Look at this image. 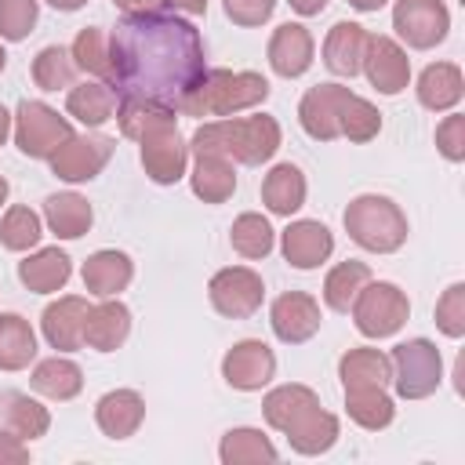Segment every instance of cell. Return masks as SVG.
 Instances as JSON below:
<instances>
[{
    "label": "cell",
    "mask_w": 465,
    "mask_h": 465,
    "mask_svg": "<svg viewBox=\"0 0 465 465\" xmlns=\"http://www.w3.org/2000/svg\"><path fill=\"white\" fill-rule=\"evenodd\" d=\"M207 51L200 29L178 11L124 15L109 33V87L116 98H142L178 109L203 76Z\"/></svg>",
    "instance_id": "6da1fadb"
},
{
    "label": "cell",
    "mask_w": 465,
    "mask_h": 465,
    "mask_svg": "<svg viewBox=\"0 0 465 465\" xmlns=\"http://www.w3.org/2000/svg\"><path fill=\"white\" fill-rule=\"evenodd\" d=\"M280 142H283V131H280L276 116H269V113L218 116V120H203L193 131L189 153H214L232 163H243V167H262L276 156Z\"/></svg>",
    "instance_id": "7a4b0ae2"
},
{
    "label": "cell",
    "mask_w": 465,
    "mask_h": 465,
    "mask_svg": "<svg viewBox=\"0 0 465 465\" xmlns=\"http://www.w3.org/2000/svg\"><path fill=\"white\" fill-rule=\"evenodd\" d=\"M269 80L251 69H203V76L189 87L178 113L196 120H218L243 109H254L269 98Z\"/></svg>",
    "instance_id": "3957f363"
},
{
    "label": "cell",
    "mask_w": 465,
    "mask_h": 465,
    "mask_svg": "<svg viewBox=\"0 0 465 465\" xmlns=\"http://www.w3.org/2000/svg\"><path fill=\"white\" fill-rule=\"evenodd\" d=\"M341 225L349 232V240L371 254H392L407 243V214L400 211L396 200L381 196V193H360L349 200V207L341 211Z\"/></svg>",
    "instance_id": "277c9868"
},
{
    "label": "cell",
    "mask_w": 465,
    "mask_h": 465,
    "mask_svg": "<svg viewBox=\"0 0 465 465\" xmlns=\"http://www.w3.org/2000/svg\"><path fill=\"white\" fill-rule=\"evenodd\" d=\"M11 134L22 156L29 160H51L58 153V145L73 134L69 116H62L58 109H51L40 98H22L18 109L11 113Z\"/></svg>",
    "instance_id": "5b68a950"
},
{
    "label": "cell",
    "mask_w": 465,
    "mask_h": 465,
    "mask_svg": "<svg viewBox=\"0 0 465 465\" xmlns=\"http://www.w3.org/2000/svg\"><path fill=\"white\" fill-rule=\"evenodd\" d=\"M392 378L389 385L396 389L400 400H425L440 389L443 381V356L429 338H407L389 352Z\"/></svg>",
    "instance_id": "8992f818"
},
{
    "label": "cell",
    "mask_w": 465,
    "mask_h": 465,
    "mask_svg": "<svg viewBox=\"0 0 465 465\" xmlns=\"http://www.w3.org/2000/svg\"><path fill=\"white\" fill-rule=\"evenodd\" d=\"M349 312L363 338H392L411 316V298L389 280H367Z\"/></svg>",
    "instance_id": "52a82bcc"
},
{
    "label": "cell",
    "mask_w": 465,
    "mask_h": 465,
    "mask_svg": "<svg viewBox=\"0 0 465 465\" xmlns=\"http://www.w3.org/2000/svg\"><path fill=\"white\" fill-rule=\"evenodd\" d=\"M113 149H116V138H109V134H98V131L76 134L73 131L47 163H51V174L58 182L80 185V182H91L102 174V167L113 160Z\"/></svg>",
    "instance_id": "ba28073f"
},
{
    "label": "cell",
    "mask_w": 465,
    "mask_h": 465,
    "mask_svg": "<svg viewBox=\"0 0 465 465\" xmlns=\"http://www.w3.org/2000/svg\"><path fill=\"white\" fill-rule=\"evenodd\" d=\"M392 29L411 51H432L450 33V11L443 0H396Z\"/></svg>",
    "instance_id": "9c48e42d"
},
{
    "label": "cell",
    "mask_w": 465,
    "mask_h": 465,
    "mask_svg": "<svg viewBox=\"0 0 465 465\" xmlns=\"http://www.w3.org/2000/svg\"><path fill=\"white\" fill-rule=\"evenodd\" d=\"M207 298H211L214 312H222L229 320H247L265 302V280L247 265H225L211 276Z\"/></svg>",
    "instance_id": "30bf717a"
},
{
    "label": "cell",
    "mask_w": 465,
    "mask_h": 465,
    "mask_svg": "<svg viewBox=\"0 0 465 465\" xmlns=\"http://www.w3.org/2000/svg\"><path fill=\"white\" fill-rule=\"evenodd\" d=\"M272 374H276V352L262 338H243L222 356V378L229 389L258 392L272 381Z\"/></svg>",
    "instance_id": "8fae6325"
},
{
    "label": "cell",
    "mask_w": 465,
    "mask_h": 465,
    "mask_svg": "<svg viewBox=\"0 0 465 465\" xmlns=\"http://www.w3.org/2000/svg\"><path fill=\"white\" fill-rule=\"evenodd\" d=\"M280 432L287 436V443H291L294 454L316 458V454H327L338 443V418L320 407V396H312L309 403H302L287 418V425Z\"/></svg>",
    "instance_id": "7c38bea8"
},
{
    "label": "cell",
    "mask_w": 465,
    "mask_h": 465,
    "mask_svg": "<svg viewBox=\"0 0 465 465\" xmlns=\"http://www.w3.org/2000/svg\"><path fill=\"white\" fill-rule=\"evenodd\" d=\"M360 73H367V80H371V87L378 91V94H400V91H407V84H411V58H407V47L400 44V40H392V36H374L371 33V40H367V51H363V69Z\"/></svg>",
    "instance_id": "4fadbf2b"
},
{
    "label": "cell",
    "mask_w": 465,
    "mask_h": 465,
    "mask_svg": "<svg viewBox=\"0 0 465 465\" xmlns=\"http://www.w3.org/2000/svg\"><path fill=\"white\" fill-rule=\"evenodd\" d=\"M142 149V167L149 182L156 185H174L189 174V142L178 134V127H160L138 142Z\"/></svg>",
    "instance_id": "5bb4252c"
},
{
    "label": "cell",
    "mask_w": 465,
    "mask_h": 465,
    "mask_svg": "<svg viewBox=\"0 0 465 465\" xmlns=\"http://www.w3.org/2000/svg\"><path fill=\"white\" fill-rule=\"evenodd\" d=\"M323 323L320 302L305 291H283L272 305H269V327L283 345H302L309 341Z\"/></svg>",
    "instance_id": "9a60e30c"
},
{
    "label": "cell",
    "mask_w": 465,
    "mask_h": 465,
    "mask_svg": "<svg viewBox=\"0 0 465 465\" xmlns=\"http://www.w3.org/2000/svg\"><path fill=\"white\" fill-rule=\"evenodd\" d=\"M280 251L291 269H320L334 254V232L316 218H298L280 232Z\"/></svg>",
    "instance_id": "2e32d148"
},
{
    "label": "cell",
    "mask_w": 465,
    "mask_h": 465,
    "mask_svg": "<svg viewBox=\"0 0 465 465\" xmlns=\"http://www.w3.org/2000/svg\"><path fill=\"white\" fill-rule=\"evenodd\" d=\"M352 94V87L345 84H316L302 94L298 102V124L302 131L312 138V142H334L341 138L338 134V113H341V102Z\"/></svg>",
    "instance_id": "e0dca14e"
},
{
    "label": "cell",
    "mask_w": 465,
    "mask_h": 465,
    "mask_svg": "<svg viewBox=\"0 0 465 465\" xmlns=\"http://www.w3.org/2000/svg\"><path fill=\"white\" fill-rule=\"evenodd\" d=\"M265 54H269V69H272L276 76L298 80V76H305L309 65H312L316 40H312V33H309L302 22H283V25L272 29Z\"/></svg>",
    "instance_id": "ac0fdd59"
},
{
    "label": "cell",
    "mask_w": 465,
    "mask_h": 465,
    "mask_svg": "<svg viewBox=\"0 0 465 465\" xmlns=\"http://www.w3.org/2000/svg\"><path fill=\"white\" fill-rule=\"evenodd\" d=\"M91 302L80 294H62L40 312V331L51 349L58 352H76L84 349V320H87Z\"/></svg>",
    "instance_id": "d6986e66"
},
{
    "label": "cell",
    "mask_w": 465,
    "mask_h": 465,
    "mask_svg": "<svg viewBox=\"0 0 465 465\" xmlns=\"http://www.w3.org/2000/svg\"><path fill=\"white\" fill-rule=\"evenodd\" d=\"M84 291L94 294V298H116L120 291L131 287L134 280V262L127 251H116V247H102L94 254H87L84 269Z\"/></svg>",
    "instance_id": "ffe728a7"
},
{
    "label": "cell",
    "mask_w": 465,
    "mask_h": 465,
    "mask_svg": "<svg viewBox=\"0 0 465 465\" xmlns=\"http://www.w3.org/2000/svg\"><path fill=\"white\" fill-rule=\"evenodd\" d=\"M73 276V258L62 247H33L18 262V280L33 294H54L69 283Z\"/></svg>",
    "instance_id": "44dd1931"
},
{
    "label": "cell",
    "mask_w": 465,
    "mask_h": 465,
    "mask_svg": "<svg viewBox=\"0 0 465 465\" xmlns=\"http://www.w3.org/2000/svg\"><path fill=\"white\" fill-rule=\"evenodd\" d=\"M131 334V309L120 298H102L87 309L84 320V345L94 352H116Z\"/></svg>",
    "instance_id": "7402d4cb"
},
{
    "label": "cell",
    "mask_w": 465,
    "mask_h": 465,
    "mask_svg": "<svg viewBox=\"0 0 465 465\" xmlns=\"http://www.w3.org/2000/svg\"><path fill=\"white\" fill-rule=\"evenodd\" d=\"M367 40H371V33L360 22H334L327 29V40H323V65L345 80L360 76Z\"/></svg>",
    "instance_id": "603a6c76"
},
{
    "label": "cell",
    "mask_w": 465,
    "mask_h": 465,
    "mask_svg": "<svg viewBox=\"0 0 465 465\" xmlns=\"http://www.w3.org/2000/svg\"><path fill=\"white\" fill-rule=\"evenodd\" d=\"M418 105L429 113H450L461 98H465V76L458 62H432L421 69L418 84H414Z\"/></svg>",
    "instance_id": "cb8c5ba5"
},
{
    "label": "cell",
    "mask_w": 465,
    "mask_h": 465,
    "mask_svg": "<svg viewBox=\"0 0 465 465\" xmlns=\"http://www.w3.org/2000/svg\"><path fill=\"white\" fill-rule=\"evenodd\" d=\"M94 421L102 429V436L109 440H127L142 429L145 421V400L134 389H113L94 403Z\"/></svg>",
    "instance_id": "d4e9b609"
},
{
    "label": "cell",
    "mask_w": 465,
    "mask_h": 465,
    "mask_svg": "<svg viewBox=\"0 0 465 465\" xmlns=\"http://www.w3.org/2000/svg\"><path fill=\"white\" fill-rule=\"evenodd\" d=\"M305 193H309L305 174H302V167L291 163V160L269 167V174L262 178V203H265V211L276 214V218L298 214L302 203H305Z\"/></svg>",
    "instance_id": "484cf974"
},
{
    "label": "cell",
    "mask_w": 465,
    "mask_h": 465,
    "mask_svg": "<svg viewBox=\"0 0 465 465\" xmlns=\"http://www.w3.org/2000/svg\"><path fill=\"white\" fill-rule=\"evenodd\" d=\"M44 225L58 236V240H80L91 225H94V211L87 203V196L65 189V193H51L44 200Z\"/></svg>",
    "instance_id": "4316f807"
},
{
    "label": "cell",
    "mask_w": 465,
    "mask_h": 465,
    "mask_svg": "<svg viewBox=\"0 0 465 465\" xmlns=\"http://www.w3.org/2000/svg\"><path fill=\"white\" fill-rule=\"evenodd\" d=\"M116 91L105 84V80H84V84H73L69 94H65V113L73 120H80L87 131L109 124L116 116Z\"/></svg>",
    "instance_id": "83f0119b"
},
{
    "label": "cell",
    "mask_w": 465,
    "mask_h": 465,
    "mask_svg": "<svg viewBox=\"0 0 465 465\" xmlns=\"http://www.w3.org/2000/svg\"><path fill=\"white\" fill-rule=\"evenodd\" d=\"M193 196L203 203H225L236 193V167L225 156L214 153H193V171H189Z\"/></svg>",
    "instance_id": "f1b7e54d"
},
{
    "label": "cell",
    "mask_w": 465,
    "mask_h": 465,
    "mask_svg": "<svg viewBox=\"0 0 465 465\" xmlns=\"http://www.w3.org/2000/svg\"><path fill=\"white\" fill-rule=\"evenodd\" d=\"M0 425L33 443V440L47 436V429H51V411H47L40 400H33L29 392L7 389V392H0Z\"/></svg>",
    "instance_id": "f546056e"
},
{
    "label": "cell",
    "mask_w": 465,
    "mask_h": 465,
    "mask_svg": "<svg viewBox=\"0 0 465 465\" xmlns=\"http://www.w3.org/2000/svg\"><path fill=\"white\" fill-rule=\"evenodd\" d=\"M113 120L120 124L124 138L142 142L145 134H153L160 127H178V109L160 105V102H142V98H120Z\"/></svg>",
    "instance_id": "4dcf8cb0"
},
{
    "label": "cell",
    "mask_w": 465,
    "mask_h": 465,
    "mask_svg": "<svg viewBox=\"0 0 465 465\" xmlns=\"http://www.w3.org/2000/svg\"><path fill=\"white\" fill-rule=\"evenodd\" d=\"M29 385H33L40 396H47V400L65 403V400L80 396V389H84V371H80V363H73L69 356H58V352H54V356H47V360H40V363L33 367Z\"/></svg>",
    "instance_id": "1f68e13d"
},
{
    "label": "cell",
    "mask_w": 465,
    "mask_h": 465,
    "mask_svg": "<svg viewBox=\"0 0 465 465\" xmlns=\"http://www.w3.org/2000/svg\"><path fill=\"white\" fill-rule=\"evenodd\" d=\"M345 414H349L360 429L378 432V429L392 425L396 403H392V396L385 392V385H356V389H345Z\"/></svg>",
    "instance_id": "d6a6232c"
},
{
    "label": "cell",
    "mask_w": 465,
    "mask_h": 465,
    "mask_svg": "<svg viewBox=\"0 0 465 465\" xmlns=\"http://www.w3.org/2000/svg\"><path fill=\"white\" fill-rule=\"evenodd\" d=\"M338 378H341V389H356V385H389L392 367H389V356H385L381 349L356 345V349L341 352V360H338Z\"/></svg>",
    "instance_id": "836d02e7"
},
{
    "label": "cell",
    "mask_w": 465,
    "mask_h": 465,
    "mask_svg": "<svg viewBox=\"0 0 465 465\" xmlns=\"http://www.w3.org/2000/svg\"><path fill=\"white\" fill-rule=\"evenodd\" d=\"M218 458H222V465H258V461H276L280 450L272 447V440L262 429L236 425V429H229L222 436Z\"/></svg>",
    "instance_id": "e575fe53"
},
{
    "label": "cell",
    "mask_w": 465,
    "mask_h": 465,
    "mask_svg": "<svg viewBox=\"0 0 465 465\" xmlns=\"http://www.w3.org/2000/svg\"><path fill=\"white\" fill-rule=\"evenodd\" d=\"M36 360V331L18 312H0V371H25Z\"/></svg>",
    "instance_id": "d590c367"
},
{
    "label": "cell",
    "mask_w": 465,
    "mask_h": 465,
    "mask_svg": "<svg viewBox=\"0 0 465 465\" xmlns=\"http://www.w3.org/2000/svg\"><path fill=\"white\" fill-rule=\"evenodd\" d=\"M229 243H232V251H236L240 258L258 262V258H269V254H272V247H276V229L269 225L265 214L243 211V214H236V222L229 225Z\"/></svg>",
    "instance_id": "8d00e7d4"
},
{
    "label": "cell",
    "mask_w": 465,
    "mask_h": 465,
    "mask_svg": "<svg viewBox=\"0 0 465 465\" xmlns=\"http://www.w3.org/2000/svg\"><path fill=\"white\" fill-rule=\"evenodd\" d=\"M371 280V265L367 262H338L327 276H323V305L331 312H349V305L356 302V294L363 291V283Z\"/></svg>",
    "instance_id": "74e56055"
},
{
    "label": "cell",
    "mask_w": 465,
    "mask_h": 465,
    "mask_svg": "<svg viewBox=\"0 0 465 465\" xmlns=\"http://www.w3.org/2000/svg\"><path fill=\"white\" fill-rule=\"evenodd\" d=\"M40 236H44V218L33 207L15 203V207L4 211V218H0V247L4 251L25 254L40 243Z\"/></svg>",
    "instance_id": "f35d334b"
},
{
    "label": "cell",
    "mask_w": 465,
    "mask_h": 465,
    "mask_svg": "<svg viewBox=\"0 0 465 465\" xmlns=\"http://www.w3.org/2000/svg\"><path fill=\"white\" fill-rule=\"evenodd\" d=\"M378 131H381V113L374 109V102H367V98H360V94L352 91V94L341 102L338 134L349 138V142H356V145H363V142L378 138Z\"/></svg>",
    "instance_id": "ab89813d"
},
{
    "label": "cell",
    "mask_w": 465,
    "mask_h": 465,
    "mask_svg": "<svg viewBox=\"0 0 465 465\" xmlns=\"http://www.w3.org/2000/svg\"><path fill=\"white\" fill-rule=\"evenodd\" d=\"M73 76H76V62L69 54V47L62 44H47L36 58H33V84L40 91H62V87H73Z\"/></svg>",
    "instance_id": "60d3db41"
},
{
    "label": "cell",
    "mask_w": 465,
    "mask_h": 465,
    "mask_svg": "<svg viewBox=\"0 0 465 465\" xmlns=\"http://www.w3.org/2000/svg\"><path fill=\"white\" fill-rule=\"evenodd\" d=\"M73 62L80 73L94 76V80H109V36L98 25H84L69 47Z\"/></svg>",
    "instance_id": "b9f144b4"
},
{
    "label": "cell",
    "mask_w": 465,
    "mask_h": 465,
    "mask_svg": "<svg viewBox=\"0 0 465 465\" xmlns=\"http://www.w3.org/2000/svg\"><path fill=\"white\" fill-rule=\"evenodd\" d=\"M312 396H316V392H312L309 385H298V381H287V385L269 389L265 400H262V418H265V425L280 432V429L287 425V418H291L302 403H309Z\"/></svg>",
    "instance_id": "7bdbcfd3"
},
{
    "label": "cell",
    "mask_w": 465,
    "mask_h": 465,
    "mask_svg": "<svg viewBox=\"0 0 465 465\" xmlns=\"http://www.w3.org/2000/svg\"><path fill=\"white\" fill-rule=\"evenodd\" d=\"M40 18V0H0V40L18 44L33 33Z\"/></svg>",
    "instance_id": "ee69618b"
},
{
    "label": "cell",
    "mask_w": 465,
    "mask_h": 465,
    "mask_svg": "<svg viewBox=\"0 0 465 465\" xmlns=\"http://www.w3.org/2000/svg\"><path fill=\"white\" fill-rule=\"evenodd\" d=\"M436 327L447 338L465 334V283H450L436 302Z\"/></svg>",
    "instance_id": "f6af8a7d"
},
{
    "label": "cell",
    "mask_w": 465,
    "mask_h": 465,
    "mask_svg": "<svg viewBox=\"0 0 465 465\" xmlns=\"http://www.w3.org/2000/svg\"><path fill=\"white\" fill-rule=\"evenodd\" d=\"M436 149L450 163H461L465 160V116L461 113H450V116L440 120V127H436Z\"/></svg>",
    "instance_id": "bcb514c9"
},
{
    "label": "cell",
    "mask_w": 465,
    "mask_h": 465,
    "mask_svg": "<svg viewBox=\"0 0 465 465\" xmlns=\"http://www.w3.org/2000/svg\"><path fill=\"white\" fill-rule=\"evenodd\" d=\"M222 7H225V15H229L236 25L258 29V25H265V22L272 18L276 0H222Z\"/></svg>",
    "instance_id": "7dc6e473"
},
{
    "label": "cell",
    "mask_w": 465,
    "mask_h": 465,
    "mask_svg": "<svg viewBox=\"0 0 465 465\" xmlns=\"http://www.w3.org/2000/svg\"><path fill=\"white\" fill-rule=\"evenodd\" d=\"M25 461H29V440L0 425V465H25Z\"/></svg>",
    "instance_id": "c3c4849f"
},
{
    "label": "cell",
    "mask_w": 465,
    "mask_h": 465,
    "mask_svg": "<svg viewBox=\"0 0 465 465\" xmlns=\"http://www.w3.org/2000/svg\"><path fill=\"white\" fill-rule=\"evenodd\" d=\"M167 11H178V15H189V18H196V15H207V0H160Z\"/></svg>",
    "instance_id": "681fc988"
},
{
    "label": "cell",
    "mask_w": 465,
    "mask_h": 465,
    "mask_svg": "<svg viewBox=\"0 0 465 465\" xmlns=\"http://www.w3.org/2000/svg\"><path fill=\"white\" fill-rule=\"evenodd\" d=\"M287 4H291V11H294V15L312 18V15H320V11H323L331 0H287Z\"/></svg>",
    "instance_id": "f907efd6"
},
{
    "label": "cell",
    "mask_w": 465,
    "mask_h": 465,
    "mask_svg": "<svg viewBox=\"0 0 465 465\" xmlns=\"http://www.w3.org/2000/svg\"><path fill=\"white\" fill-rule=\"evenodd\" d=\"M124 15H138V11H153V7H160V0H113Z\"/></svg>",
    "instance_id": "816d5d0a"
},
{
    "label": "cell",
    "mask_w": 465,
    "mask_h": 465,
    "mask_svg": "<svg viewBox=\"0 0 465 465\" xmlns=\"http://www.w3.org/2000/svg\"><path fill=\"white\" fill-rule=\"evenodd\" d=\"M389 0H349V7H356V11H363V15H371V11H381Z\"/></svg>",
    "instance_id": "f5cc1de1"
},
{
    "label": "cell",
    "mask_w": 465,
    "mask_h": 465,
    "mask_svg": "<svg viewBox=\"0 0 465 465\" xmlns=\"http://www.w3.org/2000/svg\"><path fill=\"white\" fill-rule=\"evenodd\" d=\"M44 4H51L54 11H80L87 0H44Z\"/></svg>",
    "instance_id": "db71d44e"
},
{
    "label": "cell",
    "mask_w": 465,
    "mask_h": 465,
    "mask_svg": "<svg viewBox=\"0 0 465 465\" xmlns=\"http://www.w3.org/2000/svg\"><path fill=\"white\" fill-rule=\"evenodd\" d=\"M7 134H11V113L0 105V145L7 142Z\"/></svg>",
    "instance_id": "11a10c76"
},
{
    "label": "cell",
    "mask_w": 465,
    "mask_h": 465,
    "mask_svg": "<svg viewBox=\"0 0 465 465\" xmlns=\"http://www.w3.org/2000/svg\"><path fill=\"white\" fill-rule=\"evenodd\" d=\"M7 193H11V185H7V178H4V174H0V207H4V203H7Z\"/></svg>",
    "instance_id": "9f6ffc18"
},
{
    "label": "cell",
    "mask_w": 465,
    "mask_h": 465,
    "mask_svg": "<svg viewBox=\"0 0 465 465\" xmlns=\"http://www.w3.org/2000/svg\"><path fill=\"white\" fill-rule=\"evenodd\" d=\"M7 69V51H4V44H0V73Z\"/></svg>",
    "instance_id": "6f0895ef"
}]
</instances>
